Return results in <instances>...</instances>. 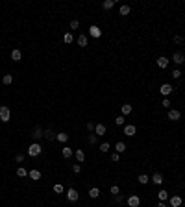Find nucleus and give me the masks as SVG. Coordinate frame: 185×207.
I'll return each instance as SVG.
<instances>
[{"mask_svg": "<svg viewBox=\"0 0 185 207\" xmlns=\"http://www.w3.org/2000/svg\"><path fill=\"white\" fill-rule=\"evenodd\" d=\"M180 116H181V113L178 111V109H170V111H168V120L176 122V120H180Z\"/></svg>", "mask_w": 185, "mask_h": 207, "instance_id": "nucleus-7", "label": "nucleus"}, {"mask_svg": "<svg viewBox=\"0 0 185 207\" xmlns=\"http://www.w3.org/2000/svg\"><path fill=\"white\" fill-rule=\"evenodd\" d=\"M109 190H111V194H113V196H117V194H120V189L117 187V185H113V187H111V189H109Z\"/></svg>", "mask_w": 185, "mask_h": 207, "instance_id": "nucleus-37", "label": "nucleus"}, {"mask_svg": "<svg viewBox=\"0 0 185 207\" xmlns=\"http://www.w3.org/2000/svg\"><path fill=\"white\" fill-rule=\"evenodd\" d=\"M17 176H19V178L28 176V170H26V168H22V167H19V168H17Z\"/></svg>", "mask_w": 185, "mask_h": 207, "instance_id": "nucleus-31", "label": "nucleus"}, {"mask_svg": "<svg viewBox=\"0 0 185 207\" xmlns=\"http://www.w3.org/2000/svg\"><path fill=\"white\" fill-rule=\"evenodd\" d=\"M174 43H176V45H180V43H181V37H180V35H176V37H174Z\"/></svg>", "mask_w": 185, "mask_h": 207, "instance_id": "nucleus-44", "label": "nucleus"}, {"mask_svg": "<svg viewBox=\"0 0 185 207\" xmlns=\"http://www.w3.org/2000/svg\"><path fill=\"white\" fill-rule=\"evenodd\" d=\"M63 41H65V43H67V45H71V43H72V41H74V37H72V33H71V32H67V33H65V35H63Z\"/></svg>", "mask_w": 185, "mask_h": 207, "instance_id": "nucleus-27", "label": "nucleus"}, {"mask_svg": "<svg viewBox=\"0 0 185 207\" xmlns=\"http://www.w3.org/2000/svg\"><path fill=\"white\" fill-rule=\"evenodd\" d=\"M113 6H115V0H104V2H102V8H104V9H111L113 8Z\"/></svg>", "mask_w": 185, "mask_h": 207, "instance_id": "nucleus-19", "label": "nucleus"}, {"mask_svg": "<svg viewBox=\"0 0 185 207\" xmlns=\"http://www.w3.org/2000/svg\"><path fill=\"white\" fill-rule=\"evenodd\" d=\"M72 170L76 172V174H80V172H81V165H80V163H74V165H72Z\"/></svg>", "mask_w": 185, "mask_h": 207, "instance_id": "nucleus-38", "label": "nucleus"}, {"mask_svg": "<svg viewBox=\"0 0 185 207\" xmlns=\"http://www.w3.org/2000/svg\"><path fill=\"white\" fill-rule=\"evenodd\" d=\"M152 183H155V185H161L163 183V176L159 174V172H155V174L152 176Z\"/></svg>", "mask_w": 185, "mask_h": 207, "instance_id": "nucleus-16", "label": "nucleus"}, {"mask_svg": "<svg viewBox=\"0 0 185 207\" xmlns=\"http://www.w3.org/2000/svg\"><path fill=\"white\" fill-rule=\"evenodd\" d=\"M157 67H159V68H167V67H168V59H167L165 56L157 58Z\"/></svg>", "mask_w": 185, "mask_h": 207, "instance_id": "nucleus-10", "label": "nucleus"}, {"mask_svg": "<svg viewBox=\"0 0 185 207\" xmlns=\"http://www.w3.org/2000/svg\"><path fill=\"white\" fill-rule=\"evenodd\" d=\"M139 203H141V198L137 196V194L128 196V205H130V207H139Z\"/></svg>", "mask_w": 185, "mask_h": 207, "instance_id": "nucleus-5", "label": "nucleus"}, {"mask_svg": "<svg viewBox=\"0 0 185 207\" xmlns=\"http://www.w3.org/2000/svg\"><path fill=\"white\" fill-rule=\"evenodd\" d=\"M94 133L96 135H106V126L104 124H96V126H94Z\"/></svg>", "mask_w": 185, "mask_h": 207, "instance_id": "nucleus-14", "label": "nucleus"}, {"mask_svg": "<svg viewBox=\"0 0 185 207\" xmlns=\"http://www.w3.org/2000/svg\"><path fill=\"white\" fill-rule=\"evenodd\" d=\"M74 157H76V161H78V163H84V161H85V154H84V150H76V152H74Z\"/></svg>", "mask_w": 185, "mask_h": 207, "instance_id": "nucleus-11", "label": "nucleus"}, {"mask_svg": "<svg viewBox=\"0 0 185 207\" xmlns=\"http://www.w3.org/2000/svg\"><path fill=\"white\" fill-rule=\"evenodd\" d=\"M11 59H13V61H20V59H22V54H20V50H19V48L11 50Z\"/></svg>", "mask_w": 185, "mask_h": 207, "instance_id": "nucleus-13", "label": "nucleus"}, {"mask_svg": "<svg viewBox=\"0 0 185 207\" xmlns=\"http://www.w3.org/2000/svg\"><path fill=\"white\" fill-rule=\"evenodd\" d=\"M132 113V106L130 104H122V115H130Z\"/></svg>", "mask_w": 185, "mask_h": 207, "instance_id": "nucleus-29", "label": "nucleus"}, {"mask_svg": "<svg viewBox=\"0 0 185 207\" xmlns=\"http://www.w3.org/2000/svg\"><path fill=\"white\" fill-rule=\"evenodd\" d=\"M172 91H174V87L170 85V83H163V85L159 87V93H161L163 96H165V98H168V94L172 93Z\"/></svg>", "mask_w": 185, "mask_h": 207, "instance_id": "nucleus-3", "label": "nucleus"}, {"mask_svg": "<svg viewBox=\"0 0 185 207\" xmlns=\"http://www.w3.org/2000/svg\"><path fill=\"white\" fill-rule=\"evenodd\" d=\"M80 28V20H71V30H78Z\"/></svg>", "mask_w": 185, "mask_h": 207, "instance_id": "nucleus-35", "label": "nucleus"}, {"mask_svg": "<svg viewBox=\"0 0 185 207\" xmlns=\"http://www.w3.org/2000/svg\"><path fill=\"white\" fill-rule=\"evenodd\" d=\"M45 135V132H43V129H41L39 126L35 128V129H33V133H32V137H33V141H37V139H41V137H43Z\"/></svg>", "mask_w": 185, "mask_h": 207, "instance_id": "nucleus-12", "label": "nucleus"}, {"mask_svg": "<svg viewBox=\"0 0 185 207\" xmlns=\"http://www.w3.org/2000/svg\"><path fill=\"white\" fill-rule=\"evenodd\" d=\"M161 106L168 109V107H170V100H168V98H163V102H161Z\"/></svg>", "mask_w": 185, "mask_h": 207, "instance_id": "nucleus-40", "label": "nucleus"}, {"mask_svg": "<svg viewBox=\"0 0 185 207\" xmlns=\"http://www.w3.org/2000/svg\"><path fill=\"white\" fill-rule=\"evenodd\" d=\"M56 141H59V142H67V141H68V135H67V133H56Z\"/></svg>", "mask_w": 185, "mask_h": 207, "instance_id": "nucleus-22", "label": "nucleus"}, {"mask_svg": "<svg viewBox=\"0 0 185 207\" xmlns=\"http://www.w3.org/2000/svg\"><path fill=\"white\" fill-rule=\"evenodd\" d=\"M109 148H111V146H109V142H102L100 144V152H104V154H107Z\"/></svg>", "mask_w": 185, "mask_h": 207, "instance_id": "nucleus-32", "label": "nucleus"}, {"mask_svg": "<svg viewBox=\"0 0 185 207\" xmlns=\"http://www.w3.org/2000/svg\"><path fill=\"white\" fill-rule=\"evenodd\" d=\"M157 207H167V203L165 202H159V203H157Z\"/></svg>", "mask_w": 185, "mask_h": 207, "instance_id": "nucleus-45", "label": "nucleus"}, {"mask_svg": "<svg viewBox=\"0 0 185 207\" xmlns=\"http://www.w3.org/2000/svg\"><path fill=\"white\" fill-rule=\"evenodd\" d=\"M9 119H11L9 107L8 106H0V120H2V122H9Z\"/></svg>", "mask_w": 185, "mask_h": 207, "instance_id": "nucleus-2", "label": "nucleus"}, {"mask_svg": "<svg viewBox=\"0 0 185 207\" xmlns=\"http://www.w3.org/2000/svg\"><path fill=\"white\" fill-rule=\"evenodd\" d=\"M78 46H81V48L87 46V35H78Z\"/></svg>", "mask_w": 185, "mask_h": 207, "instance_id": "nucleus-20", "label": "nucleus"}, {"mask_svg": "<svg viewBox=\"0 0 185 207\" xmlns=\"http://www.w3.org/2000/svg\"><path fill=\"white\" fill-rule=\"evenodd\" d=\"M137 179H139V183H141V185H146V183L150 181V176H146V174H141Z\"/></svg>", "mask_w": 185, "mask_h": 207, "instance_id": "nucleus-25", "label": "nucleus"}, {"mask_svg": "<svg viewBox=\"0 0 185 207\" xmlns=\"http://www.w3.org/2000/svg\"><path fill=\"white\" fill-rule=\"evenodd\" d=\"M135 132H137V128L133 126V124H130V126H124V135L133 137V135H135Z\"/></svg>", "mask_w": 185, "mask_h": 207, "instance_id": "nucleus-9", "label": "nucleus"}, {"mask_svg": "<svg viewBox=\"0 0 185 207\" xmlns=\"http://www.w3.org/2000/svg\"><path fill=\"white\" fill-rule=\"evenodd\" d=\"M157 198H159V202H165V200L168 198V192L167 190H159L157 192Z\"/></svg>", "mask_w": 185, "mask_h": 207, "instance_id": "nucleus-26", "label": "nucleus"}, {"mask_svg": "<svg viewBox=\"0 0 185 207\" xmlns=\"http://www.w3.org/2000/svg\"><path fill=\"white\" fill-rule=\"evenodd\" d=\"M89 142H91V144H96V142H98V135H96V133H94V135L91 133V135H89Z\"/></svg>", "mask_w": 185, "mask_h": 207, "instance_id": "nucleus-33", "label": "nucleus"}, {"mask_svg": "<svg viewBox=\"0 0 185 207\" xmlns=\"http://www.w3.org/2000/svg\"><path fill=\"white\" fill-rule=\"evenodd\" d=\"M130 11H132V9H130V6H120V9H119L120 15H130Z\"/></svg>", "mask_w": 185, "mask_h": 207, "instance_id": "nucleus-30", "label": "nucleus"}, {"mask_svg": "<svg viewBox=\"0 0 185 207\" xmlns=\"http://www.w3.org/2000/svg\"><path fill=\"white\" fill-rule=\"evenodd\" d=\"M122 200H124V198H122L120 194H117V196H115V202H117V203H122Z\"/></svg>", "mask_w": 185, "mask_h": 207, "instance_id": "nucleus-43", "label": "nucleus"}, {"mask_svg": "<svg viewBox=\"0 0 185 207\" xmlns=\"http://www.w3.org/2000/svg\"><path fill=\"white\" fill-rule=\"evenodd\" d=\"M119 159H120V154H117V152H115V154H111V161H113V163H117Z\"/></svg>", "mask_w": 185, "mask_h": 207, "instance_id": "nucleus-39", "label": "nucleus"}, {"mask_svg": "<svg viewBox=\"0 0 185 207\" xmlns=\"http://www.w3.org/2000/svg\"><path fill=\"white\" fill-rule=\"evenodd\" d=\"M89 35H91L93 39H98L102 35V30L98 28V26H89Z\"/></svg>", "mask_w": 185, "mask_h": 207, "instance_id": "nucleus-6", "label": "nucleus"}, {"mask_svg": "<svg viewBox=\"0 0 185 207\" xmlns=\"http://www.w3.org/2000/svg\"><path fill=\"white\" fill-rule=\"evenodd\" d=\"M124 115H120V116H117V119H115V124H117V126H122V124H124Z\"/></svg>", "mask_w": 185, "mask_h": 207, "instance_id": "nucleus-34", "label": "nucleus"}, {"mask_svg": "<svg viewBox=\"0 0 185 207\" xmlns=\"http://www.w3.org/2000/svg\"><path fill=\"white\" fill-rule=\"evenodd\" d=\"M72 155H74V152L71 148H63V157H65V159H71Z\"/></svg>", "mask_w": 185, "mask_h": 207, "instance_id": "nucleus-28", "label": "nucleus"}, {"mask_svg": "<svg viewBox=\"0 0 185 207\" xmlns=\"http://www.w3.org/2000/svg\"><path fill=\"white\" fill-rule=\"evenodd\" d=\"M172 61L176 65H181L183 61H185V58H183V54L181 52H174V56H172Z\"/></svg>", "mask_w": 185, "mask_h": 207, "instance_id": "nucleus-8", "label": "nucleus"}, {"mask_svg": "<svg viewBox=\"0 0 185 207\" xmlns=\"http://www.w3.org/2000/svg\"><path fill=\"white\" fill-rule=\"evenodd\" d=\"M170 205H172V207H180L181 205V196H172V198H170Z\"/></svg>", "mask_w": 185, "mask_h": 207, "instance_id": "nucleus-15", "label": "nucleus"}, {"mask_svg": "<svg viewBox=\"0 0 185 207\" xmlns=\"http://www.w3.org/2000/svg\"><path fill=\"white\" fill-rule=\"evenodd\" d=\"M15 161H17V163H22V161H24V155H22V154H19V155L15 157Z\"/></svg>", "mask_w": 185, "mask_h": 207, "instance_id": "nucleus-42", "label": "nucleus"}, {"mask_svg": "<svg viewBox=\"0 0 185 207\" xmlns=\"http://www.w3.org/2000/svg\"><path fill=\"white\" fill-rule=\"evenodd\" d=\"M28 176L33 179V181H37V179H41V172H39V170H30Z\"/></svg>", "mask_w": 185, "mask_h": 207, "instance_id": "nucleus-18", "label": "nucleus"}, {"mask_svg": "<svg viewBox=\"0 0 185 207\" xmlns=\"http://www.w3.org/2000/svg\"><path fill=\"white\" fill-rule=\"evenodd\" d=\"M115 150H117V154H122V152L126 150V144L120 141V142H117V144H115Z\"/></svg>", "mask_w": 185, "mask_h": 207, "instance_id": "nucleus-23", "label": "nucleus"}, {"mask_svg": "<svg viewBox=\"0 0 185 207\" xmlns=\"http://www.w3.org/2000/svg\"><path fill=\"white\" fill-rule=\"evenodd\" d=\"M89 196H91V198H98V196H100V189H98V187L89 189Z\"/></svg>", "mask_w": 185, "mask_h": 207, "instance_id": "nucleus-21", "label": "nucleus"}, {"mask_svg": "<svg viewBox=\"0 0 185 207\" xmlns=\"http://www.w3.org/2000/svg\"><path fill=\"white\" fill-rule=\"evenodd\" d=\"M172 78H176V80H178V78H181V72L178 70V68H176V70L172 72Z\"/></svg>", "mask_w": 185, "mask_h": 207, "instance_id": "nucleus-41", "label": "nucleus"}, {"mask_svg": "<svg viewBox=\"0 0 185 207\" xmlns=\"http://www.w3.org/2000/svg\"><path fill=\"white\" fill-rule=\"evenodd\" d=\"M54 192H58V194H61V192H63V185L56 183V185H54Z\"/></svg>", "mask_w": 185, "mask_h": 207, "instance_id": "nucleus-36", "label": "nucleus"}, {"mask_svg": "<svg viewBox=\"0 0 185 207\" xmlns=\"http://www.w3.org/2000/svg\"><path fill=\"white\" fill-rule=\"evenodd\" d=\"M41 152H43V148H41L39 142H32L30 146H28V155H30V157H37V155H41Z\"/></svg>", "mask_w": 185, "mask_h": 207, "instance_id": "nucleus-1", "label": "nucleus"}, {"mask_svg": "<svg viewBox=\"0 0 185 207\" xmlns=\"http://www.w3.org/2000/svg\"><path fill=\"white\" fill-rule=\"evenodd\" d=\"M43 137H45L46 141H54V139H56V133H54L52 129H45V135Z\"/></svg>", "mask_w": 185, "mask_h": 207, "instance_id": "nucleus-17", "label": "nucleus"}, {"mask_svg": "<svg viewBox=\"0 0 185 207\" xmlns=\"http://www.w3.org/2000/svg\"><path fill=\"white\" fill-rule=\"evenodd\" d=\"M67 198H68V202H78V200H80V194H78L76 189H68V190H67Z\"/></svg>", "mask_w": 185, "mask_h": 207, "instance_id": "nucleus-4", "label": "nucleus"}, {"mask_svg": "<svg viewBox=\"0 0 185 207\" xmlns=\"http://www.w3.org/2000/svg\"><path fill=\"white\" fill-rule=\"evenodd\" d=\"M2 81H4V85H11V83H13V76H11V74H4Z\"/></svg>", "mask_w": 185, "mask_h": 207, "instance_id": "nucleus-24", "label": "nucleus"}]
</instances>
